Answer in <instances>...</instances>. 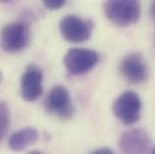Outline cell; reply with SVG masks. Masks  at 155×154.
I'll return each instance as SVG.
<instances>
[{"label":"cell","instance_id":"6da1fadb","mask_svg":"<svg viewBox=\"0 0 155 154\" xmlns=\"http://www.w3.org/2000/svg\"><path fill=\"white\" fill-rule=\"evenodd\" d=\"M104 13L114 25L126 27L139 21L141 4L139 0H106Z\"/></svg>","mask_w":155,"mask_h":154},{"label":"cell","instance_id":"7a4b0ae2","mask_svg":"<svg viewBox=\"0 0 155 154\" xmlns=\"http://www.w3.org/2000/svg\"><path fill=\"white\" fill-rule=\"evenodd\" d=\"M30 20H21L5 25L0 33V46L8 53H15L25 50L30 40Z\"/></svg>","mask_w":155,"mask_h":154},{"label":"cell","instance_id":"3957f363","mask_svg":"<svg viewBox=\"0 0 155 154\" xmlns=\"http://www.w3.org/2000/svg\"><path fill=\"white\" fill-rule=\"evenodd\" d=\"M99 61L96 51L84 48H72L64 56L63 62L68 73L71 76H80L89 72Z\"/></svg>","mask_w":155,"mask_h":154},{"label":"cell","instance_id":"277c9868","mask_svg":"<svg viewBox=\"0 0 155 154\" xmlns=\"http://www.w3.org/2000/svg\"><path fill=\"white\" fill-rule=\"evenodd\" d=\"M44 108L51 116L66 121L71 119L74 107L69 90L61 85L53 87L44 100Z\"/></svg>","mask_w":155,"mask_h":154},{"label":"cell","instance_id":"5b68a950","mask_svg":"<svg viewBox=\"0 0 155 154\" xmlns=\"http://www.w3.org/2000/svg\"><path fill=\"white\" fill-rule=\"evenodd\" d=\"M114 116L124 124L130 125L138 122L142 113V101L134 91H124L113 103Z\"/></svg>","mask_w":155,"mask_h":154},{"label":"cell","instance_id":"8992f818","mask_svg":"<svg viewBox=\"0 0 155 154\" xmlns=\"http://www.w3.org/2000/svg\"><path fill=\"white\" fill-rule=\"evenodd\" d=\"M60 31L67 41L81 43L90 38L93 31V23L75 15H68L61 20Z\"/></svg>","mask_w":155,"mask_h":154},{"label":"cell","instance_id":"52a82bcc","mask_svg":"<svg viewBox=\"0 0 155 154\" xmlns=\"http://www.w3.org/2000/svg\"><path fill=\"white\" fill-rule=\"evenodd\" d=\"M118 146L123 153H148L152 151V140L144 129L133 128L122 133Z\"/></svg>","mask_w":155,"mask_h":154},{"label":"cell","instance_id":"ba28073f","mask_svg":"<svg viewBox=\"0 0 155 154\" xmlns=\"http://www.w3.org/2000/svg\"><path fill=\"white\" fill-rule=\"evenodd\" d=\"M120 73L132 84H140L147 80L149 70L142 54L132 52L124 56L119 65Z\"/></svg>","mask_w":155,"mask_h":154},{"label":"cell","instance_id":"9c48e42d","mask_svg":"<svg viewBox=\"0 0 155 154\" xmlns=\"http://www.w3.org/2000/svg\"><path fill=\"white\" fill-rule=\"evenodd\" d=\"M42 71L35 64H30L23 73L20 81V90L23 99L35 102L42 94Z\"/></svg>","mask_w":155,"mask_h":154},{"label":"cell","instance_id":"30bf717a","mask_svg":"<svg viewBox=\"0 0 155 154\" xmlns=\"http://www.w3.org/2000/svg\"><path fill=\"white\" fill-rule=\"evenodd\" d=\"M38 140L39 133L35 128L25 127L10 136L8 146L14 152H21L35 144Z\"/></svg>","mask_w":155,"mask_h":154},{"label":"cell","instance_id":"8fae6325","mask_svg":"<svg viewBox=\"0 0 155 154\" xmlns=\"http://www.w3.org/2000/svg\"><path fill=\"white\" fill-rule=\"evenodd\" d=\"M10 126V111L5 101H0V143L4 141Z\"/></svg>","mask_w":155,"mask_h":154},{"label":"cell","instance_id":"7c38bea8","mask_svg":"<svg viewBox=\"0 0 155 154\" xmlns=\"http://www.w3.org/2000/svg\"><path fill=\"white\" fill-rule=\"evenodd\" d=\"M46 8L50 10H57L64 5L66 0H41Z\"/></svg>","mask_w":155,"mask_h":154},{"label":"cell","instance_id":"4fadbf2b","mask_svg":"<svg viewBox=\"0 0 155 154\" xmlns=\"http://www.w3.org/2000/svg\"><path fill=\"white\" fill-rule=\"evenodd\" d=\"M92 153L94 154H112L113 151L110 150L109 148H100V149H97L95 151L92 152Z\"/></svg>","mask_w":155,"mask_h":154},{"label":"cell","instance_id":"5bb4252c","mask_svg":"<svg viewBox=\"0 0 155 154\" xmlns=\"http://www.w3.org/2000/svg\"><path fill=\"white\" fill-rule=\"evenodd\" d=\"M151 15L153 19L155 21V0H153L152 5H151Z\"/></svg>","mask_w":155,"mask_h":154},{"label":"cell","instance_id":"9a60e30c","mask_svg":"<svg viewBox=\"0 0 155 154\" xmlns=\"http://www.w3.org/2000/svg\"><path fill=\"white\" fill-rule=\"evenodd\" d=\"M12 0H0V2L1 3H3V4H6V3H9V2H11Z\"/></svg>","mask_w":155,"mask_h":154},{"label":"cell","instance_id":"2e32d148","mask_svg":"<svg viewBox=\"0 0 155 154\" xmlns=\"http://www.w3.org/2000/svg\"><path fill=\"white\" fill-rule=\"evenodd\" d=\"M152 152H153V153H154V154H155V146H154V147H153V149L152 150Z\"/></svg>","mask_w":155,"mask_h":154},{"label":"cell","instance_id":"e0dca14e","mask_svg":"<svg viewBox=\"0 0 155 154\" xmlns=\"http://www.w3.org/2000/svg\"><path fill=\"white\" fill-rule=\"evenodd\" d=\"M1 80H2V73L0 72V82H1Z\"/></svg>","mask_w":155,"mask_h":154}]
</instances>
